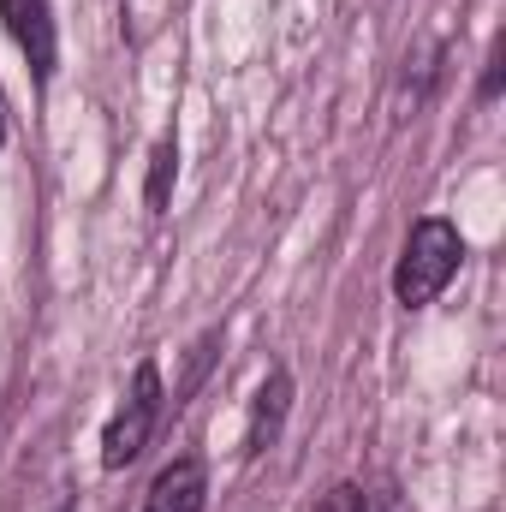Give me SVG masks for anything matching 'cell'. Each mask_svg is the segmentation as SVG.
Returning <instances> with one entry per match:
<instances>
[{"label": "cell", "instance_id": "obj_1", "mask_svg": "<svg viewBox=\"0 0 506 512\" xmlns=\"http://www.w3.org/2000/svg\"><path fill=\"white\" fill-rule=\"evenodd\" d=\"M459 256H465V245H459V227L453 221H441V215L417 221L411 239H405V251H399V262H393V298L405 310L435 304L441 286L459 274Z\"/></svg>", "mask_w": 506, "mask_h": 512}, {"label": "cell", "instance_id": "obj_2", "mask_svg": "<svg viewBox=\"0 0 506 512\" xmlns=\"http://www.w3.org/2000/svg\"><path fill=\"white\" fill-rule=\"evenodd\" d=\"M161 405H167V399H161V370L143 358V364H137V376H131L126 405L114 411V423H108V435H102V465H108V471H126L131 459L149 447Z\"/></svg>", "mask_w": 506, "mask_h": 512}, {"label": "cell", "instance_id": "obj_3", "mask_svg": "<svg viewBox=\"0 0 506 512\" xmlns=\"http://www.w3.org/2000/svg\"><path fill=\"white\" fill-rule=\"evenodd\" d=\"M0 18H6V30H12V42L24 48V60H30V72L48 84L54 78V54H60V42H54V12H48V0H0Z\"/></svg>", "mask_w": 506, "mask_h": 512}, {"label": "cell", "instance_id": "obj_4", "mask_svg": "<svg viewBox=\"0 0 506 512\" xmlns=\"http://www.w3.org/2000/svg\"><path fill=\"white\" fill-rule=\"evenodd\" d=\"M203 507H209V471H203V459H173L155 477L149 501H143V512H203Z\"/></svg>", "mask_w": 506, "mask_h": 512}, {"label": "cell", "instance_id": "obj_5", "mask_svg": "<svg viewBox=\"0 0 506 512\" xmlns=\"http://www.w3.org/2000/svg\"><path fill=\"white\" fill-rule=\"evenodd\" d=\"M286 411H292V376L286 370H274L268 382L256 387V405H251V429H245V453H268L274 441H280V423H286Z\"/></svg>", "mask_w": 506, "mask_h": 512}, {"label": "cell", "instance_id": "obj_6", "mask_svg": "<svg viewBox=\"0 0 506 512\" xmlns=\"http://www.w3.org/2000/svg\"><path fill=\"white\" fill-rule=\"evenodd\" d=\"M316 512H405L387 489H358V483H334L328 495H322V507Z\"/></svg>", "mask_w": 506, "mask_h": 512}, {"label": "cell", "instance_id": "obj_7", "mask_svg": "<svg viewBox=\"0 0 506 512\" xmlns=\"http://www.w3.org/2000/svg\"><path fill=\"white\" fill-rule=\"evenodd\" d=\"M173 173H179V143H173V137H161V143H155V155H149V185H143V197H149V209H155V215L167 209Z\"/></svg>", "mask_w": 506, "mask_h": 512}, {"label": "cell", "instance_id": "obj_8", "mask_svg": "<svg viewBox=\"0 0 506 512\" xmlns=\"http://www.w3.org/2000/svg\"><path fill=\"white\" fill-rule=\"evenodd\" d=\"M483 96H501V42L489 54V72H483Z\"/></svg>", "mask_w": 506, "mask_h": 512}, {"label": "cell", "instance_id": "obj_9", "mask_svg": "<svg viewBox=\"0 0 506 512\" xmlns=\"http://www.w3.org/2000/svg\"><path fill=\"white\" fill-rule=\"evenodd\" d=\"M0 143H6V114H0Z\"/></svg>", "mask_w": 506, "mask_h": 512}]
</instances>
